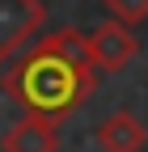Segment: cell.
Here are the masks:
<instances>
[{
	"mask_svg": "<svg viewBox=\"0 0 148 152\" xmlns=\"http://www.w3.org/2000/svg\"><path fill=\"white\" fill-rule=\"evenodd\" d=\"M42 26H47L42 0H0V64L30 47Z\"/></svg>",
	"mask_w": 148,
	"mask_h": 152,
	"instance_id": "7a4b0ae2",
	"label": "cell"
},
{
	"mask_svg": "<svg viewBox=\"0 0 148 152\" xmlns=\"http://www.w3.org/2000/svg\"><path fill=\"white\" fill-rule=\"evenodd\" d=\"M0 152H59V127L38 118V114H26L21 123H13L4 131Z\"/></svg>",
	"mask_w": 148,
	"mask_h": 152,
	"instance_id": "277c9868",
	"label": "cell"
},
{
	"mask_svg": "<svg viewBox=\"0 0 148 152\" xmlns=\"http://www.w3.org/2000/svg\"><path fill=\"white\" fill-rule=\"evenodd\" d=\"M144 123L131 110H114L97 123V148L102 152H144Z\"/></svg>",
	"mask_w": 148,
	"mask_h": 152,
	"instance_id": "5b68a950",
	"label": "cell"
},
{
	"mask_svg": "<svg viewBox=\"0 0 148 152\" xmlns=\"http://www.w3.org/2000/svg\"><path fill=\"white\" fill-rule=\"evenodd\" d=\"M4 97L17 102L26 114L59 127L68 114H76L89 93L97 89V68L89 64L81 30H51L17 51L9 72L0 76Z\"/></svg>",
	"mask_w": 148,
	"mask_h": 152,
	"instance_id": "6da1fadb",
	"label": "cell"
},
{
	"mask_svg": "<svg viewBox=\"0 0 148 152\" xmlns=\"http://www.w3.org/2000/svg\"><path fill=\"white\" fill-rule=\"evenodd\" d=\"M102 9L114 17V21L136 26V21H144V17H148V0H102Z\"/></svg>",
	"mask_w": 148,
	"mask_h": 152,
	"instance_id": "8992f818",
	"label": "cell"
},
{
	"mask_svg": "<svg viewBox=\"0 0 148 152\" xmlns=\"http://www.w3.org/2000/svg\"><path fill=\"white\" fill-rule=\"evenodd\" d=\"M85 51H89V64L97 72H123L140 55V38L123 21H102L93 34H85Z\"/></svg>",
	"mask_w": 148,
	"mask_h": 152,
	"instance_id": "3957f363",
	"label": "cell"
}]
</instances>
